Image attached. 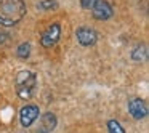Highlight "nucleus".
<instances>
[{"instance_id": "nucleus-12", "label": "nucleus", "mask_w": 149, "mask_h": 133, "mask_svg": "<svg viewBox=\"0 0 149 133\" xmlns=\"http://www.w3.org/2000/svg\"><path fill=\"white\" fill-rule=\"evenodd\" d=\"M146 47H138V48L133 52V55H132V58L135 59V61H141V59H146Z\"/></svg>"}, {"instance_id": "nucleus-8", "label": "nucleus", "mask_w": 149, "mask_h": 133, "mask_svg": "<svg viewBox=\"0 0 149 133\" xmlns=\"http://www.w3.org/2000/svg\"><path fill=\"white\" fill-rule=\"evenodd\" d=\"M56 127V117L55 114L47 112L42 116V120H40V125L37 128V133H52Z\"/></svg>"}, {"instance_id": "nucleus-1", "label": "nucleus", "mask_w": 149, "mask_h": 133, "mask_svg": "<svg viewBox=\"0 0 149 133\" xmlns=\"http://www.w3.org/2000/svg\"><path fill=\"white\" fill-rule=\"evenodd\" d=\"M27 7L24 0H0V26L11 27L24 18Z\"/></svg>"}, {"instance_id": "nucleus-6", "label": "nucleus", "mask_w": 149, "mask_h": 133, "mask_svg": "<svg viewBox=\"0 0 149 133\" xmlns=\"http://www.w3.org/2000/svg\"><path fill=\"white\" fill-rule=\"evenodd\" d=\"M91 13H93L95 19H100V21H106L109 19L111 16L114 15V8L109 2L106 0H100L93 8H91Z\"/></svg>"}, {"instance_id": "nucleus-9", "label": "nucleus", "mask_w": 149, "mask_h": 133, "mask_svg": "<svg viewBox=\"0 0 149 133\" xmlns=\"http://www.w3.org/2000/svg\"><path fill=\"white\" fill-rule=\"evenodd\" d=\"M37 8L43 11H50V10H56L58 8V2L56 0H40L37 3Z\"/></svg>"}, {"instance_id": "nucleus-4", "label": "nucleus", "mask_w": 149, "mask_h": 133, "mask_svg": "<svg viewBox=\"0 0 149 133\" xmlns=\"http://www.w3.org/2000/svg\"><path fill=\"white\" fill-rule=\"evenodd\" d=\"M39 114H40L39 106H36V104H26V106L21 109V112H19V122H21V125H23L24 128L31 127L34 122H36L37 117H39Z\"/></svg>"}, {"instance_id": "nucleus-10", "label": "nucleus", "mask_w": 149, "mask_h": 133, "mask_svg": "<svg viewBox=\"0 0 149 133\" xmlns=\"http://www.w3.org/2000/svg\"><path fill=\"white\" fill-rule=\"evenodd\" d=\"M16 53H18V56H19V58H23V59L29 58V55H31V43H27V42L21 43V45L18 47Z\"/></svg>"}, {"instance_id": "nucleus-13", "label": "nucleus", "mask_w": 149, "mask_h": 133, "mask_svg": "<svg viewBox=\"0 0 149 133\" xmlns=\"http://www.w3.org/2000/svg\"><path fill=\"white\" fill-rule=\"evenodd\" d=\"M98 2H100V0H80V5H82V8H85V10H91Z\"/></svg>"}, {"instance_id": "nucleus-7", "label": "nucleus", "mask_w": 149, "mask_h": 133, "mask_svg": "<svg viewBox=\"0 0 149 133\" xmlns=\"http://www.w3.org/2000/svg\"><path fill=\"white\" fill-rule=\"evenodd\" d=\"M75 36H77L79 43L84 47H91L98 40V32L95 29H91V27H79Z\"/></svg>"}, {"instance_id": "nucleus-5", "label": "nucleus", "mask_w": 149, "mask_h": 133, "mask_svg": "<svg viewBox=\"0 0 149 133\" xmlns=\"http://www.w3.org/2000/svg\"><path fill=\"white\" fill-rule=\"evenodd\" d=\"M128 112L136 120L144 119L148 116V106H146L144 100H141V98H132L128 101Z\"/></svg>"}, {"instance_id": "nucleus-11", "label": "nucleus", "mask_w": 149, "mask_h": 133, "mask_svg": "<svg viewBox=\"0 0 149 133\" xmlns=\"http://www.w3.org/2000/svg\"><path fill=\"white\" fill-rule=\"evenodd\" d=\"M107 132L109 133H125V130H123V127L120 125L117 120H109L107 122Z\"/></svg>"}, {"instance_id": "nucleus-2", "label": "nucleus", "mask_w": 149, "mask_h": 133, "mask_svg": "<svg viewBox=\"0 0 149 133\" xmlns=\"http://www.w3.org/2000/svg\"><path fill=\"white\" fill-rule=\"evenodd\" d=\"M15 85H16V93L21 100H27L31 98L34 88L37 85V75L34 74L32 71H21L18 72L16 80H15Z\"/></svg>"}, {"instance_id": "nucleus-3", "label": "nucleus", "mask_w": 149, "mask_h": 133, "mask_svg": "<svg viewBox=\"0 0 149 133\" xmlns=\"http://www.w3.org/2000/svg\"><path fill=\"white\" fill-rule=\"evenodd\" d=\"M59 36H61V26H59V23H53L52 26H48L43 31L42 37H40V43L45 48H52L59 40Z\"/></svg>"}]
</instances>
